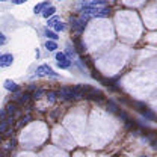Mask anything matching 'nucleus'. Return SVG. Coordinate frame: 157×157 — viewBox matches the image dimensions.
Here are the masks:
<instances>
[{
  "instance_id": "obj_23",
  "label": "nucleus",
  "mask_w": 157,
  "mask_h": 157,
  "mask_svg": "<svg viewBox=\"0 0 157 157\" xmlns=\"http://www.w3.org/2000/svg\"><path fill=\"white\" fill-rule=\"evenodd\" d=\"M58 21H59V18H58V17H52V18L48 20V23H47V24H48L50 27H53V26H55V24H56Z\"/></svg>"
},
{
  "instance_id": "obj_25",
  "label": "nucleus",
  "mask_w": 157,
  "mask_h": 157,
  "mask_svg": "<svg viewBox=\"0 0 157 157\" xmlns=\"http://www.w3.org/2000/svg\"><path fill=\"white\" fill-rule=\"evenodd\" d=\"M3 44H6V36L0 32V45H3Z\"/></svg>"
},
{
  "instance_id": "obj_12",
  "label": "nucleus",
  "mask_w": 157,
  "mask_h": 157,
  "mask_svg": "<svg viewBox=\"0 0 157 157\" xmlns=\"http://www.w3.org/2000/svg\"><path fill=\"white\" fill-rule=\"evenodd\" d=\"M107 110L109 112H112V113H118L119 112V107H118V104L117 103H113V101H107Z\"/></svg>"
},
{
  "instance_id": "obj_5",
  "label": "nucleus",
  "mask_w": 157,
  "mask_h": 157,
  "mask_svg": "<svg viewBox=\"0 0 157 157\" xmlns=\"http://www.w3.org/2000/svg\"><path fill=\"white\" fill-rule=\"evenodd\" d=\"M56 94H58V97L60 100H74L73 88H60Z\"/></svg>"
},
{
  "instance_id": "obj_22",
  "label": "nucleus",
  "mask_w": 157,
  "mask_h": 157,
  "mask_svg": "<svg viewBox=\"0 0 157 157\" xmlns=\"http://www.w3.org/2000/svg\"><path fill=\"white\" fill-rule=\"evenodd\" d=\"M53 27H55V30H56V32H62V30H65V24H63V23H60V21H58Z\"/></svg>"
},
{
  "instance_id": "obj_24",
  "label": "nucleus",
  "mask_w": 157,
  "mask_h": 157,
  "mask_svg": "<svg viewBox=\"0 0 157 157\" xmlns=\"http://www.w3.org/2000/svg\"><path fill=\"white\" fill-rule=\"evenodd\" d=\"M6 117H8V115H6V110H5V109H3V110H0V121L6 119Z\"/></svg>"
},
{
  "instance_id": "obj_13",
  "label": "nucleus",
  "mask_w": 157,
  "mask_h": 157,
  "mask_svg": "<svg viewBox=\"0 0 157 157\" xmlns=\"http://www.w3.org/2000/svg\"><path fill=\"white\" fill-rule=\"evenodd\" d=\"M109 15H110V8L106 6V8H101V9H100V12H98L95 17H98V18H104V17H109Z\"/></svg>"
},
{
  "instance_id": "obj_20",
  "label": "nucleus",
  "mask_w": 157,
  "mask_h": 157,
  "mask_svg": "<svg viewBox=\"0 0 157 157\" xmlns=\"http://www.w3.org/2000/svg\"><path fill=\"white\" fill-rule=\"evenodd\" d=\"M45 36L50 39V41H56V39L59 38L58 35L55 33V32H52V30H48V29H45Z\"/></svg>"
},
{
  "instance_id": "obj_19",
  "label": "nucleus",
  "mask_w": 157,
  "mask_h": 157,
  "mask_svg": "<svg viewBox=\"0 0 157 157\" xmlns=\"http://www.w3.org/2000/svg\"><path fill=\"white\" fill-rule=\"evenodd\" d=\"M30 121H32V115H29V113H27L26 117H23V118H21V121L18 122V127H23L24 124H29Z\"/></svg>"
},
{
  "instance_id": "obj_3",
  "label": "nucleus",
  "mask_w": 157,
  "mask_h": 157,
  "mask_svg": "<svg viewBox=\"0 0 157 157\" xmlns=\"http://www.w3.org/2000/svg\"><path fill=\"white\" fill-rule=\"evenodd\" d=\"M56 60H58V67L59 68H70L71 67V60L65 56V53H56Z\"/></svg>"
},
{
  "instance_id": "obj_14",
  "label": "nucleus",
  "mask_w": 157,
  "mask_h": 157,
  "mask_svg": "<svg viewBox=\"0 0 157 157\" xmlns=\"http://www.w3.org/2000/svg\"><path fill=\"white\" fill-rule=\"evenodd\" d=\"M45 48H47L48 52H55V50L58 48L56 41H50V39H47V42H45Z\"/></svg>"
},
{
  "instance_id": "obj_9",
  "label": "nucleus",
  "mask_w": 157,
  "mask_h": 157,
  "mask_svg": "<svg viewBox=\"0 0 157 157\" xmlns=\"http://www.w3.org/2000/svg\"><path fill=\"white\" fill-rule=\"evenodd\" d=\"M5 89H8V91H11V92H18L20 91L18 85H17L15 82H12V80H6V82H5Z\"/></svg>"
},
{
  "instance_id": "obj_10",
  "label": "nucleus",
  "mask_w": 157,
  "mask_h": 157,
  "mask_svg": "<svg viewBox=\"0 0 157 157\" xmlns=\"http://www.w3.org/2000/svg\"><path fill=\"white\" fill-rule=\"evenodd\" d=\"M74 45H76V48H77V52L80 55H85L86 53V45L83 44V41L80 38H76L74 39Z\"/></svg>"
},
{
  "instance_id": "obj_11",
  "label": "nucleus",
  "mask_w": 157,
  "mask_h": 157,
  "mask_svg": "<svg viewBox=\"0 0 157 157\" xmlns=\"http://www.w3.org/2000/svg\"><path fill=\"white\" fill-rule=\"evenodd\" d=\"M55 12H56V8H55V6H48V8H45L41 14H42V17H44V18H48V17H52Z\"/></svg>"
},
{
  "instance_id": "obj_8",
  "label": "nucleus",
  "mask_w": 157,
  "mask_h": 157,
  "mask_svg": "<svg viewBox=\"0 0 157 157\" xmlns=\"http://www.w3.org/2000/svg\"><path fill=\"white\" fill-rule=\"evenodd\" d=\"M5 110H6V115H8V117H14V115L18 112V103H15V101L8 103L6 107H5Z\"/></svg>"
},
{
  "instance_id": "obj_29",
  "label": "nucleus",
  "mask_w": 157,
  "mask_h": 157,
  "mask_svg": "<svg viewBox=\"0 0 157 157\" xmlns=\"http://www.w3.org/2000/svg\"><path fill=\"white\" fill-rule=\"evenodd\" d=\"M140 157H147V156H140Z\"/></svg>"
},
{
  "instance_id": "obj_27",
  "label": "nucleus",
  "mask_w": 157,
  "mask_h": 157,
  "mask_svg": "<svg viewBox=\"0 0 157 157\" xmlns=\"http://www.w3.org/2000/svg\"><path fill=\"white\" fill-rule=\"evenodd\" d=\"M0 157H5V154H3V153H0Z\"/></svg>"
},
{
  "instance_id": "obj_1",
  "label": "nucleus",
  "mask_w": 157,
  "mask_h": 157,
  "mask_svg": "<svg viewBox=\"0 0 157 157\" xmlns=\"http://www.w3.org/2000/svg\"><path fill=\"white\" fill-rule=\"evenodd\" d=\"M88 20L89 17H86V15H80V17H70V24H71V27L77 32V33H82V30L86 27V24H88Z\"/></svg>"
},
{
  "instance_id": "obj_21",
  "label": "nucleus",
  "mask_w": 157,
  "mask_h": 157,
  "mask_svg": "<svg viewBox=\"0 0 157 157\" xmlns=\"http://www.w3.org/2000/svg\"><path fill=\"white\" fill-rule=\"evenodd\" d=\"M47 5H48L47 2H44V3H38V5L35 6V9H33V11H35V14H38V12H42V11L45 9V6H47Z\"/></svg>"
},
{
  "instance_id": "obj_7",
  "label": "nucleus",
  "mask_w": 157,
  "mask_h": 157,
  "mask_svg": "<svg viewBox=\"0 0 157 157\" xmlns=\"http://www.w3.org/2000/svg\"><path fill=\"white\" fill-rule=\"evenodd\" d=\"M12 62H14V56L12 55H0V67L2 68H8V67H11L12 65Z\"/></svg>"
},
{
  "instance_id": "obj_28",
  "label": "nucleus",
  "mask_w": 157,
  "mask_h": 157,
  "mask_svg": "<svg viewBox=\"0 0 157 157\" xmlns=\"http://www.w3.org/2000/svg\"><path fill=\"white\" fill-rule=\"evenodd\" d=\"M0 2H6V0H0Z\"/></svg>"
},
{
  "instance_id": "obj_6",
  "label": "nucleus",
  "mask_w": 157,
  "mask_h": 157,
  "mask_svg": "<svg viewBox=\"0 0 157 157\" xmlns=\"http://www.w3.org/2000/svg\"><path fill=\"white\" fill-rule=\"evenodd\" d=\"M36 74L38 76H44V74H47V76H53V77H58V73H55L48 65H41L38 67V70H36Z\"/></svg>"
},
{
  "instance_id": "obj_16",
  "label": "nucleus",
  "mask_w": 157,
  "mask_h": 157,
  "mask_svg": "<svg viewBox=\"0 0 157 157\" xmlns=\"http://www.w3.org/2000/svg\"><path fill=\"white\" fill-rule=\"evenodd\" d=\"M47 92L44 91V89H35L33 91V94H32V98H35V100H39V98H42V95H45Z\"/></svg>"
},
{
  "instance_id": "obj_2",
  "label": "nucleus",
  "mask_w": 157,
  "mask_h": 157,
  "mask_svg": "<svg viewBox=\"0 0 157 157\" xmlns=\"http://www.w3.org/2000/svg\"><path fill=\"white\" fill-rule=\"evenodd\" d=\"M85 98L95 100V101H101V100H104V94H103L101 91H97V89H94V88L89 86V89L86 91V97Z\"/></svg>"
},
{
  "instance_id": "obj_26",
  "label": "nucleus",
  "mask_w": 157,
  "mask_h": 157,
  "mask_svg": "<svg viewBox=\"0 0 157 157\" xmlns=\"http://www.w3.org/2000/svg\"><path fill=\"white\" fill-rule=\"evenodd\" d=\"M27 0H12V3L14 5H21V3H26Z\"/></svg>"
},
{
  "instance_id": "obj_17",
  "label": "nucleus",
  "mask_w": 157,
  "mask_h": 157,
  "mask_svg": "<svg viewBox=\"0 0 157 157\" xmlns=\"http://www.w3.org/2000/svg\"><path fill=\"white\" fill-rule=\"evenodd\" d=\"M9 127H11V125L6 122V119L0 121V135H5V133H6V130H8Z\"/></svg>"
},
{
  "instance_id": "obj_15",
  "label": "nucleus",
  "mask_w": 157,
  "mask_h": 157,
  "mask_svg": "<svg viewBox=\"0 0 157 157\" xmlns=\"http://www.w3.org/2000/svg\"><path fill=\"white\" fill-rule=\"evenodd\" d=\"M15 145H17V140H15V139H9V140L5 144V150H6V151H11L12 148H15Z\"/></svg>"
},
{
  "instance_id": "obj_31",
  "label": "nucleus",
  "mask_w": 157,
  "mask_h": 157,
  "mask_svg": "<svg viewBox=\"0 0 157 157\" xmlns=\"http://www.w3.org/2000/svg\"><path fill=\"white\" fill-rule=\"evenodd\" d=\"M59 2H60V0H59Z\"/></svg>"
},
{
  "instance_id": "obj_18",
  "label": "nucleus",
  "mask_w": 157,
  "mask_h": 157,
  "mask_svg": "<svg viewBox=\"0 0 157 157\" xmlns=\"http://www.w3.org/2000/svg\"><path fill=\"white\" fill-rule=\"evenodd\" d=\"M45 97L48 100V103H55L56 101V97H58V94L55 92V91H48L47 94H45Z\"/></svg>"
},
{
  "instance_id": "obj_30",
  "label": "nucleus",
  "mask_w": 157,
  "mask_h": 157,
  "mask_svg": "<svg viewBox=\"0 0 157 157\" xmlns=\"http://www.w3.org/2000/svg\"><path fill=\"white\" fill-rule=\"evenodd\" d=\"M0 142H2V139H0Z\"/></svg>"
},
{
  "instance_id": "obj_4",
  "label": "nucleus",
  "mask_w": 157,
  "mask_h": 157,
  "mask_svg": "<svg viewBox=\"0 0 157 157\" xmlns=\"http://www.w3.org/2000/svg\"><path fill=\"white\" fill-rule=\"evenodd\" d=\"M130 104L136 106L137 110H139V112H140L144 117L148 118V119H153V118H154V113H153V112H151V110H150V109L145 106V104H142V103H132V101H130Z\"/></svg>"
}]
</instances>
